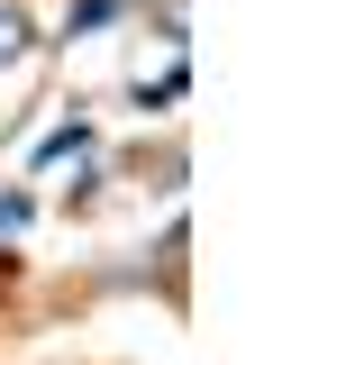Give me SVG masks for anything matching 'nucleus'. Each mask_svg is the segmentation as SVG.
Segmentation results:
<instances>
[{"mask_svg": "<svg viewBox=\"0 0 346 365\" xmlns=\"http://www.w3.org/2000/svg\"><path fill=\"white\" fill-rule=\"evenodd\" d=\"M9 228H28V192H0V237Z\"/></svg>", "mask_w": 346, "mask_h": 365, "instance_id": "obj_4", "label": "nucleus"}, {"mask_svg": "<svg viewBox=\"0 0 346 365\" xmlns=\"http://www.w3.org/2000/svg\"><path fill=\"white\" fill-rule=\"evenodd\" d=\"M100 19H119V0H73V28H100Z\"/></svg>", "mask_w": 346, "mask_h": 365, "instance_id": "obj_3", "label": "nucleus"}, {"mask_svg": "<svg viewBox=\"0 0 346 365\" xmlns=\"http://www.w3.org/2000/svg\"><path fill=\"white\" fill-rule=\"evenodd\" d=\"M9 55H28V9H19V0H0V64H9Z\"/></svg>", "mask_w": 346, "mask_h": 365, "instance_id": "obj_1", "label": "nucleus"}, {"mask_svg": "<svg viewBox=\"0 0 346 365\" xmlns=\"http://www.w3.org/2000/svg\"><path fill=\"white\" fill-rule=\"evenodd\" d=\"M73 146H91V128H83V119H73V128H55V137H46V146H37V155H46V165H55V155H73Z\"/></svg>", "mask_w": 346, "mask_h": 365, "instance_id": "obj_2", "label": "nucleus"}]
</instances>
